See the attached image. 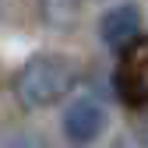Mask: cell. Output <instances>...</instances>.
Here are the masks:
<instances>
[{
    "label": "cell",
    "mask_w": 148,
    "mask_h": 148,
    "mask_svg": "<svg viewBox=\"0 0 148 148\" xmlns=\"http://www.w3.org/2000/svg\"><path fill=\"white\" fill-rule=\"evenodd\" d=\"M138 32H141V7L138 4H116V7H109L102 18H99V35H102V42L109 49H123V46H131L138 39Z\"/></svg>",
    "instance_id": "3957f363"
},
{
    "label": "cell",
    "mask_w": 148,
    "mask_h": 148,
    "mask_svg": "<svg viewBox=\"0 0 148 148\" xmlns=\"http://www.w3.org/2000/svg\"><path fill=\"white\" fill-rule=\"evenodd\" d=\"M42 11L53 25H71L74 18H78V0H42Z\"/></svg>",
    "instance_id": "277c9868"
},
{
    "label": "cell",
    "mask_w": 148,
    "mask_h": 148,
    "mask_svg": "<svg viewBox=\"0 0 148 148\" xmlns=\"http://www.w3.org/2000/svg\"><path fill=\"white\" fill-rule=\"evenodd\" d=\"M106 131V109L95 99H78L64 109V134L71 145H92Z\"/></svg>",
    "instance_id": "7a4b0ae2"
},
{
    "label": "cell",
    "mask_w": 148,
    "mask_h": 148,
    "mask_svg": "<svg viewBox=\"0 0 148 148\" xmlns=\"http://www.w3.org/2000/svg\"><path fill=\"white\" fill-rule=\"evenodd\" d=\"M141 138H145V145H148V116L141 120Z\"/></svg>",
    "instance_id": "5b68a950"
},
{
    "label": "cell",
    "mask_w": 148,
    "mask_h": 148,
    "mask_svg": "<svg viewBox=\"0 0 148 148\" xmlns=\"http://www.w3.org/2000/svg\"><path fill=\"white\" fill-rule=\"evenodd\" d=\"M74 81H78L74 60L60 57V53H42V57H32L21 67L14 92H18V102L25 109H46L53 102H60L74 88Z\"/></svg>",
    "instance_id": "6da1fadb"
}]
</instances>
